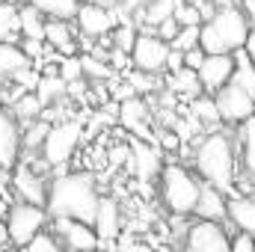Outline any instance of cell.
<instances>
[{"label":"cell","instance_id":"5bb4252c","mask_svg":"<svg viewBox=\"0 0 255 252\" xmlns=\"http://www.w3.org/2000/svg\"><path fill=\"white\" fill-rule=\"evenodd\" d=\"M74 21H77L80 33H83L86 39H98V36L113 33V27H116V12L107 9L104 3H92V0H89V3H80Z\"/></svg>","mask_w":255,"mask_h":252},{"label":"cell","instance_id":"e0dca14e","mask_svg":"<svg viewBox=\"0 0 255 252\" xmlns=\"http://www.w3.org/2000/svg\"><path fill=\"white\" fill-rule=\"evenodd\" d=\"M226 220L235 226V232H255V196H232Z\"/></svg>","mask_w":255,"mask_h":252},{"label":"cell","instance_id":"3957f363","mask_svg":"<svg viewBox=\"0 0 255 252\" xmlns=\"http://www.w3.org/2000/svg\"><path fill=\"white\" fill-rule=\"evenodd\" d=\"M250 21L244 15V9L226 3L220 9H214L211 18L202 21L199 27V48L205 54H235L244 48L247 36H250Z\"/></svg>","mask_w":255,"mask_h":252},{"label":"cell","instance_id":"cb8c5ba5","mask_svg":"<svg viewBox=\"0 0 255 252\" xmlns=\"http://www.w3.org/2000/svg\"><path fill=\"white\" fill-rule=\"evenodd\" d=\"M30 60L24 57V51L18 45H0V80H12L18 71L30 68Z\"/></svg>","mask_w":255,"mask_h":252},{"label":"cell","instance_id":"6da1fadb","mask_svg":"<svg viewBox=\"0 0 255 252\" xmlns=\"http://www.w3.org/2000/svg\"><path fill=\"white\" fill-rule=\"evenodd\" d=\"M101 193L89 172H60L48 184V202L45 211L51 220H77L92 226L98 214Z\"/></svg>","mask_w":255,"mask_h":252},{"label":"cell","instance_id":"7402d4cb","mask_svg":"<svg viewBox=\"0 0 255 252\" xmlns=\"http://www.w3.org/2000/svg\"><path fill=\"white\" fill-rule=\"evenodd\" d=\"M21 24H18V6L12 0H0V45H18Z\"/></svg>","mask_w":255,"mask_h":252},{"label":"cell","instance_id":"277c9868","mask_svg":"<svg viewBox=\"0 0 255 252\" xmlns=\"http://www.w3.org/2000/svg\"><path fill=\"white\" fill-rule=\"evenodd\" d=\"M199 190H202V181L181 163H166L157 175L160 202L172 217H190L199 202Z\"/></svg>","mask_w":255,"mask_h":252},{"label":"cell","instance_id":"7dc6e473","mask_svg":"<svg viewBox=\"0 0 255 252\" xmlns=\"http://www.w3.org/2000/svg\"><path fill=\"white\" fill-rule=\"evenodd\" d=\"M148 3H151V0H122V6H125V9H145Z\"/></svg>","mask_w":255,"mask_h":252},{"label":"cell","instance_id":"4fadbf2b","mask_svg":"<svg viewBox=\"0 0 255 252\" xmlns=\"http://www.w3.org/2000/svg\"><path fill=\"white\" fill-rule=\"evenodd\" d=\"M21 160V125L9 107L0 104V172H12Z\"/></svg>","mask_w":255,"mask_h":252},{"label":"cell","instance_id":"4316f807","mask_svg":"<svg viewBox=\"0 0 255 252\" xmlns=\"http://www.w3.org/2000/svg\"><path fill=\"white\" fill-rule=\"evenodd\" d=\"M241 157H244V169L255 181V116L241 127Z\"/></svg>","mask_w":255,"mask_h":252},{"label":"cell","instance_id":"9a60e30c","mask_svg":"<svg viewBox=\"0 0 255 252\" xmlns=\"http://www.w3.org/2000/svg\"><path fill=\"white\" fill-rule=\"evenodd\" d=\"M92 229H95L101 247H110L113 241H119V235H122V211H119V205L110 196H101Z\"/></svg>","mask_w":255,"mask_h":252},{"label":"cell","instance_id":"8992f818","mask_svg":"<svg viewBox=\"0 0 255 252\" xmlns=\"http://www.w3.org/2000/svg\"><path fill=\"white\" fill-rule=\"evenodd\" d=\"M80 136H83V125L77 119H63V122L51 125L45 142H42V160L48 166H57V169L65 166L74 157V151L80 145Z\"/></svg>","mask_w":255,"mask_h":252},{"label":"cell","instance_id":"7c38bea8","mask_svg":"<svg viewBox=\"0 0 255 252\" xmlns=\"http://www.w3.org/2000/svg\"><path fill=\"white\" fill-rule=\"evenodd\" d=\"M196 77H199L202 92L217 95V92H220L223 86H229L232 77H235V57H232V54H205V63L199 65Z\"/></svg>","mask_w":255,"mask_h":252},{"label":"cell","instance_id":"484cf974","mask_svg":"<svg viewBox=\"0 0 255 252\" xmlns=\"http://www.w3.org/2000/svg\"><path fill=\"white\" fill-rule=\"evenodd\" d=\"M42 104H39V98L33 95V92H24V95H18L15 98V104H12V116L18 119V125L24 122V125H30V122H36V119H42Z\"/></svg>","mask_w":255,"mask_h":252},{"label":"cell","instance_id":"836d02e7","mask_svg":"<svg viewBox=\"0 0 255 252\" xmlns=\"http://www.w3.org/2000/svg\"><path fill=\"white\" fill-rule=\"evenodd\" d=\"M169 48L178 51V54H187L193 48H199V27H181L178 36H175V42H172Z\"/></svg>","mask_w":255,"mask_h":252},{"label":"cell","instance_id":"d590c367","mask_svg":"<svg viewBox=\"0 0 255 252\" xmlns=\"http://www.w3.org/2000/svg\"><path fill=\"white\" fill-rule=\"evenodd\" d=\"M80 77H83L80 57H65L63 63H60V80H63L65 86H71V83H77Z\"/></svg>","mask_w":255,"mask_h":252},{"label":"cell","instance_id":"ffe728a7","mask_svg":"<svg viewBox=\"0 0 255 252\" xmlns=\"http://www.w3.org/2000/svg\"><path fill=\"white\" fill-rule=\"evenodd\" d=\"M130 154H133V163H136L139 178H154V175H160L163 163H160V151H157L154 145H148V142H136Z\"/></svg>","mask_w":255,"mask_h":252},{"label":"cell","instance_id":"ba28073f","mask_svg":"<svg viewBox=\"0 0 255 252\" xmlns=\"http://www.w3.org/2000/svg\"><path fill=\"white\" fill-rule=\"evenodd\" d=\"M214 104H217L220 122H226V125H244L255 116V98L250 92H244L241 86H235V83L223 86L214 95Z\"/></svg>","mask_w":255,"mask_h":252},{"label":"cell","instance_id":"f1b7e54d","mask_svg":"<svg viewBox=\"0 0 255 252\" xmlns=\"http://www.w3.org/2000/svg\"><path fill=\"white\" fill-rule=\"evenodd\" d=\"M169 86L175 89V92H181V95H187V98H199V95H205L202 92V86H199V77H196V71L190 68H181V71H175L172 77H169Z\"/></svg>","mask_w":255,"mask_h":252},{"label":"cell","instance_id":"d6a6232c","mask_svg":"<svg viewBox=\"0 0 255 252\" xmlns=\"http://www.w3.org/2000/svg\"><path fill=\"white\" fill-rule=\"evenodd\" d=\"M110 42H113V51L130 54V48H133V42H136V30H133V24H119V27H113Z\"/></svg>","mask_w":255,"mask_h":252},{"label":"cell","instance_id":"83f0119b","mask_svg":"<svg viewBox=\"0 0 255 252\" xmlns=\"http://www.w3.org/2000/svg\"><path fill=\"white\" fill-rule=\"evenodd\" d=\"M48 130H51V122H45V119H36V122H30L27 130L21 127V151L27 148V151H42V142H45V136H48Z\"/></svg>","mask_w":255,"mask_h":252},{"label":"cell","instance_id":"9c48e42d","mask_svg":"<svg viewBox=\"0 0 255 252\" xmlns=\"http://www.w3.org/2000/svg\"><path fill=\"white\" fill-rule=\"evenodd\" d=\"M181 252H229V232L220 223L196 220L181 238Z\"/></svg>","mask_w":255,"mask_h":252},{"label":"cell","instance_id":"30bf717a","mask_svg":"<svg viewBox=\"0 0 255 252\" xmlns=\"http://www.w3.org/2000/svg\"><path fill=\"white\" fill-rule=\"evenodd\" d=\"M9 184H12V193H15V202H27V205L45 208V202H48V184L51 181H45V175L39 169H33L30 163H18L12 169Z\"/></svg>","mask_w":255,"mask_h":252},{"label":"cell","instance_id":"44dd1931","mask_svg":"<svg viewBox=\"0 0 255 252\" xmlns=\"http://www.w3.org/2000/svg\"><path fill=\"white\" fill-rule=\"evenodd\" d=\"M27 6L48 15V21H71L80 9V0H27Z\"/></svg>","mask_w":255,"mask_h":252},{"label":"cell","instance_id":"f546056e","mask_svg":"<svg viewBox=\"0 0 255 252\" xmlns=\"http://www.w3.org/2000/svg\"><path fill=\"white\" fill-rule=\"evenodd\" d=\"M175 6H178V0H151L145 9H139L142 15V21L145 24H151V27H157V24H163L166 18H172V12H175Z\"/></svg>","mask_w":255,"mask_h":252},{"label":"cell","instance_id":"8d00e7d4","mask_svg":"<svg viewBox=\"0 0 255 252\" xmlns=\"http://www.w3.org/2000/svg\"><path fill=\"white\" fill-rule=\"evenodd\" d=\"M229 252H255V241L250 232H232L229 235Z\"/></svg>","mask_w":255,"mask_h":252},{"label":"cell","instance_id":"ac0fdd59","mask_svg":"<svg viewBox=\"0 0 255 252\" xmlns=\"http://www.w3.org/2000/svg\"><path fill=\"white\" fill-rule=\"evenodd\" d=\"M45 45H51L60 54H74L77 42H74L71 24L68 21H45Z\"/></svg>","mask_w":255,"mask_h":252},{"label":"cell","instance_id":"ab89813d","mask_svg":"<svg viewBox=\"0 0 255 252\" xmlns=\"http://www.w3.org/2000/svg\"><path fill=\"white\" fill-rule=\"evenodd\" d=\"M157 142H160V148H163V151H178V148H181V136H178L172 127L160 130V133H157Z\"/></svg>","mask_w":255,"mask_h":252},{"label":"cell","instance_id":"52a82bcc","mask_svg":"<svg viewBox=\"0 0 255 252\" xmlns=\"http://www.w3.org/2000/svg\"><path fill=\"white\" fill-rule=\"evenodd\" d=\"M169 45L163 39H157L154 33H136V42L130 48V63L139 74H157L166 71V60H169Z\"/></svg>","mask_w":255,"mask_h":252},{"label":"cell","instance_id":"7bdbcfd3","mask_svg":"<svg viewBox=\"0 0 255 252\" xmlns=\"http://www.w3.org/2000/svg\"><path fill=\"white\" fill-rule=\"evenodd\" d=\"M12 202H15V199H12V193H9V190L0 184V217H3V220H6V214H9Z\"/></svg>","mask_w":255,"mask_h":252},{"label":"cell","instance_id":"ee69618b","mask_svg":"<svg viewBox=\"0 0 255 252\" xmlns=\"http://www.w3.org/2000/svg\"><path fill=\"white\" fill-rule=\"evenodd\" d=\"M244 54H247L250 63L255 65V27H250V36H247V42H244Z\"/></svg>","mask_w":255,"mask_h":252},{"label":"cell","instance_id":"f35d334b","mask_svg":"<svg viewBox=\"0 0 255 252\" xmlns=\"http://www.w3.org/2000/svg\"><path fill=\"white\" fill-rule=\"evenodd\" d=\"M178 30H181V27H178V21H175V18H166L163 24H157V33H154V36H157V39H163L166 45H172V42H175V36H178Z\"/></svg>","mask_w":255,"mask_h":252},{"label":"cell","instance_id":"4dcf8cb0","mask_svg":"<svg viewBox=\"0 0 255 252\" xmlns=\"http://www.w3.org/2000/svg\"><path fill=\"white\" fill-rule=\"evenodd\" d=\"M172 18L178 21V27H202V21H205L202 12H199V6L196 3H187V0H178Z\"/></svg>","mask_w":255,"mask_h":252},{"label":"cell","instance_id":"d6986e66","mask_svg":"<svg viewBox=\"0 0 255 252\" xmlns=\"http://www.w3.org/2000/svg\"><path fill=\"white\" fill-rule=\"evenodd\" d=\"M119 122H122L128 130H133V133H145V127H148V107H145V101L136 98V95L128 98V101H122Z\"/></svg>","mask_w":255,"mask_h":252},{"label":"cell","instance_id":"603a6c76","mask_svg":"<svg viewBox=\"0 0 255 252\" xmlns=\"http://www.w3.org/2000/svg\"><path fill=\"white\" fill-rule=\"evenodd\" d=\"M18 24H21V39L45 42V15L36 12L33 6H18Z\"/></svg>","mask_w":255,"mask_h":252},{"label":"cell","instance_id":"74e56055","mask_svg":"<svg viewBox=\"0 0 255 252\" xmlns=\"http://www.w3.org/2000/svg\"><path fill=\"white\" fill-rule=\"evenodd\" d=\"M80 65H83V74H89V77H110L113 74L110 65H104L95 57H80Z\"/></svg>","mask_w":255,"mask_h":252},{"label":"cell","instance_id":"b9f144b4","mask_svg":"<svg viewBox=\"0 0 255 252\" xmlns=\"http://www.w3.org/2000/svg\"><path fill=\"white\" fill-rule=\"evenodd\" d=\"M130 86L139 89V92H148L151 89V74H133L130 77Z\"/></svg>","mask_w":255,"mask_h":252},{"label":"cell","instance_id":"60d3db41","mask_svg":"<svg viewBox=\"0 0 255 252\" xmlns=\"http://www.w3.org/2000/svg\"><path fill=\"white\" fill-rule=\"evenodd\" d=\"M205 63V51L202 48H193L184 54V68H190V71H199V65Z\"/></svg>","mask_w":255,"mask_h":252},{"label":"cell","instance_id":"bcb514c9","mask_svg":"<svg viewBox=\"0 0 255 252\" xmlns=\"http://www.w3.org/2000/svg\"><path fill=\"white\" fill-rule=\"evenodd\" d=\"M244 15H247V21H253L255 27V0H244Z\"/></svg>","mask_w":255,"mask_h":252},{"label":"cell","instance_id":"8fae6325","mask_svg":"<svg viewBox=\"0 0 255 252\" xmlns=\"http://www.w3.org/2000/svg\"><path fill=\"white\" fill-rule=\"evenodd\" d=\"M51 235L65 247V252H95L101 250L92 226L77 220H51Z\"/></svg>","mask_w":255,"mask_h":252},{"label":"cell","instance_id":"f6af8a7d","mask_svg":"<svg viewBox=\"0 0 255 252\" xmlns=\"http://www.w3.org/2000/svg\"><path fill=\"white\" fill-rule=\"evenodd\" d=\"M9 250V232H6V220L0 217V252Z\"/></svg>","mask_w":255,"mask_h":252},{"label":"cell","instance_id":"e575fe53","mask_svg":"<svg viewBox=\"0 0 255 252\" xmlns=\"http://www.w3.org/2000/svg\"><path fill=\"white\" fill-rule=\"evenodd\" d=\"M21 252H65V247L54 238V235H51V232H42L36 241H30Z\"/></svg>","mask_w":255,"mask_h":252},{"label":"cell","instance_id":"c3c4849f","mask_svg":"<svg viewBox=\"0 0 255 252\" xmlns=\"http://www.w3.org/2000/svg\"><path fill=\"white\" fill-rule=\"evenodd\" d=\"M95 252H101V250H95Z\"/></svg>","mask_w":255,"mask_h":252},{"label":"cell","instance_id":"1f68e13d","mask_svg":"<svg viewBox=\"0 0 255 252\" xmlns=\"http://www.w3.org/2000/svg\"><path fill=\"white\" fill-rule=\"evenodd\" d=\"M193 116H196L199 122H205V125H217V122H220L217 104H214V98H208V95H199V98L193 101Z\"/></svg>","mask_w":255,"mask_h":252},{"label":"cell","instance_id":"5b68a950","mask_svg":"<svg viewBox=\"0 0 255 252\" xmlns=\"http://www.w3.org/2000/svg\"><path fill=\"white\" fill-rule=\"evenodd\" d=\"M48 211L39 205H27V202H12L9 214H6V232H9V247L21 252L30 241H36L42 232H48Z\"/></svg>","mask_w":255,"mask_h":252},{"label":"cell","instance_id":"7a4b0ae2","mask_svg":"<svg viewBox=\"0 0 255 252\" xmlns=\"http://www.w3.org/2000/svg\"><path fill=\"white\" fill-rule=\"evenodd\" d=\"M193 166H196L202 184L235 196V172H238V166H235V145H232V139L226 133L214 130V133L202 136L196 151H193Z\"/></svg>","mask_w":255,"mask_h":252},{"label":"cell","instance_id":"d4e9b609","mask_svg":"<svg viewBox=\"0 0 255 252\" xmlns=\"http://www.w3.org/2000/svg\"><path fill=\"white\" fill-rule=\"evenodd\" d=\"M65 92H68V86L60 80V74H42V80H39V86H36L33 95L39 98L42 107H48V104H57Z\"/></svg>","mask_w":255,"mask_h":252},{"label":"cell","instance_id":"2e32d148","mask_svg":"<svg viewBox=\"0 0 255 252\" xmlns=\"http://www.w3.org/2000/svg\"><path fill=\"white\" fill-rule=\"evenodd\" d=\"M226 211H229L226 193H220L217 187L202 184V190H199V202H196V211H193V214H196L199 220H205V223H220V226H223Z\"/></svg>","mask_w":255,"mask_h":252}]
</instances>
